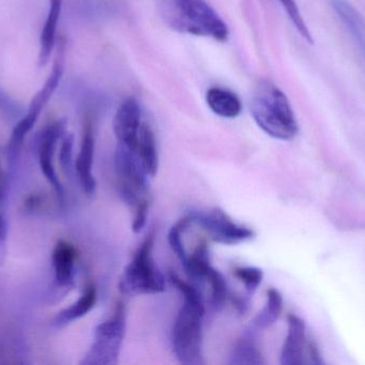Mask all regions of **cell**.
<instances>
[{"mask_svg":"<svg viewBox=\"0 0 365 365\" xmlns=\"http://www.w3.org/2000/svg\"><path fill=\"white\" fill-rule=\"evenodd\" d=\"M169 281L182 294V304L178 313L171 332L173 353L180 364H204L203 319L205 306L197 287L185 282L178 274H169Z\"/></svg>","mask_w":365,"mask_h":365,"instance_id":"cell-1","label":"cell"},{"mask_svg":"<svg viewBox=\"0 0 365 365\" xmlns=\"http://www.w3.org/2000/svg\"><path fill=\"white\" fill-rule=\"evenodd\" d=\"M165 25L179 34L227 42L230 30L206 0H154Z\"/></svg>","mask_w":365,"mask_h":365,"instance_id":"cell-2","label":"cell"},{"mask_svg":"<svg viewBox=\"0 0 365 365\" xmlns=\"http://www.w3.org/2000/svg\"><path fill=\"white\" fill-rule=\"evenodd\" d=\"M251 115L259 129L272 139L292 141L299 133V124L287 94L268 79L255 86L250 102Z\"/></svg>","mask_w":365,"mask_h":365,"instance_id":"cell-3","label":"cell"},{"mask_svg":"<svg viewBox=\"0 0 365 365\" xmlns=\"http://www.w3.org/2000/svg\"><path fill=\"white\" fill-rule=\"evenodd\" d=\"M115 175L120 195L124 203L134 211L132 231L140 233L147 224L149 216V176L139 163L134 151L118 144L115 148Z\"/></svg>","mask_w":365,"mask_h":365,"instance_id":"cell-4","label":"cell"},{"mask_svg":"<svg viewBox=\"0 0 365 365\" xmlns=\"http://www.w3.org/2000/svg\"><path fill=\"white\" fill-rule=\"evenodd\" d=\"M153 248L154 234H150L120 279L119 289L124 295H153L166 291V278L154 264Z\"/></svg>","mask_w":365,"mask_h":365,"instance_id":"cell-5","label":"cell"},{"mask_svg":"<svg viewBox=\"0 0 365 365\" xmlns=\"http://www.w3.org/2000/svg\"><path fill=\"white\" fill-rule=\"evenodd\" d=\"M125 321L124 309L119 306L110 319L101 323L94 331L93 343L81 364H117L125 336Z\"/></svg>","mask_w":365,"mask_h":365,"instance_id":"cell-6","label":"cell"},{"mask_svg":"<svg viewBox=\"0 0 365 365\" xmlns=\"http://www.w3.org/2000/svg\"><path fill=\"white\" fill-rule=\"evenodd\" d=\"M63 51L60 49L48 79H46L43 87L36 92V96L32 99L25 117L21 118L13 129L12 135H11L8 145L9 156L12 160H14L19 156V150H21L26 135L34 128L36 120L40 117L41 113L44 109L45 105L55 94L56 89H57L60 81H61L62 75H63Z\"/></svg>","mask_w":365,"mask_h":365,"instance_id":"cell-7","label":"cell"},{"mask_svg":"<svg viewBox=\"0 0 365 365\" xmlns=\"http://www.w3.org/2000/svg\"><path fill=\"white\" fill-rule=\"evenodd\" d=\"M188 214L192 223L201 227L217 244L235 246L248 241L255 236L252 229L234 222L220 208L195 210Z\"/></svg>","mask_w":365,"mask_h":365,"instance_id":"cell-8","label":"cell"},{"mask_svg":"<svg viewBox=\"0 0 365 365\" xmlns=\"http://www.w3.org/2000/svg\"><path fill=\"white\" fill-rule=\"evenodd\" d=\"M66 120L59 119L48 124L43 131L42 136L38 145V163H40L41 171L44 174L47 181L53 186V190L57 193L60 201H64V190L61 186L59 178L56 174L53 166V154H55L56 146L58 141L66 132Z\"/></svg>","mask_w":365,"mask_h":365,"instance_id":"cell-9","label":"cell"},{"mask_svg":"<svg viewBox=\"0 0 365 365\" xmlns=\"http://www.w3.org/2000/svg\"><path fill=\"white\" fill-rule=\"evenodd\" d=\"M143 124V111L137 99L133 96L125 99L113 116V134L118 144L133 149Z\"/></svg>","mask_w":365,"mask_h":365,"instance_id":"cell-10","label":"cell"},{"mask_svg":"<svg viewBox=\"0 0 365 365\" xmlns=\"http://www.w3.org/2000/svg\"><path fill=\"white\" fill-rule=\"evenodd\" d=\"M306 324L300 317L291 314L287 317V336L281 349L280 364L302 365L307 364L311 343L307 342Z\"/></svg>","mask_w":365,"mask_h":365,"instance_id":"cell-11","label":"cell"},{"mask_svg":"<svg viewBox=\"0 0 365 365\" xmlns=\"http://www.w3.org/2000/svg\"><path fill=\"white\" fill-rule=\"evenodd\" d=\"M94 150H96V141H94L93 126L89 119L86 120L83 126V139H81V149L77 156L75 167H76L77 177L83 193L91 197L96 194V180L93 175Z\"/></svg>","mask_w":365,"mask_h":365,"instance_id":"cell-12","label":"cell"},{"mask_svg":"<svg viewBox=\"0 0 365 365\" xmlns=\"http://www.w3.org/2000/svg\"><path fill=\"white\" fill-rule=\"evenodd\" d=\"M77 251L70 242L59 240L53 252V266L58 286L71 287L74 284Z\"/></svg>","mask_w":365,"mask_h":365,"instance_id":"cell-13","label":"cell"},{"mask_svg":"<svg viewBox=\"0 0 365 365\" xmlns=\"http://www.w3.org/2000/svg\"><path fill=\"white\" fill-rule=\"evenodd\" d=\"M338 16L346 28L360 55L365 60V21L349 0H330Z\"/></svg>","mask_w":365,"mask_h":365,"instance_id":"cell-14","label":"cell"},{"mask_svg":"<svg viewBox=\"0 0 365 365\" xmlns=\"http://www.w3.org/2000/svg\"><path fill=\"white\" fill-rule=\"evenodd\" d=\"M206 104L215 115L225 119H234L242 114V103L237 94L227 88H208L205 94Z\"/></svg>","mask_w":365,"mask_h":365,"instance_id":"cell-15","label":"cell"},{"mask_svg":"<svg viewBox=\"0 0 365 365\" xmlns=\"http://www.w3.org/2000/svg\"><path fill=\"white\" fill-rule=\"evenodd\" d=\"M132 150L147 175L154 177L158 171V150L155 135L150 124L143 122L136 145Z\"/></svg>","mask_w":365,"mask_h":365,"instance_id":"cell-16","label":"cell"},{"mask_svg":"<svg viewBox=\"0 0 365 365\" xmlns=\"http://www.w3.org/2000/svg\"><path fill=\"white\" fill-rule=\"evenodd\" d=\"M62 0H48V11L40 36L38 64L44 66L51 59L57 40V28L61 15Z\"/></svg>","mask_w":365,"mask_h":365,"instance_id":"cell-17","label":"cell"},{"mask_svg":"<svg viewBox=\"0 0 365 365\" xmlns=\"http://www.w3.org/2000/svg\"><path fill=\"white\" fill-rule=\"evenodd\" d=\"M257 330L249 326L242 338L233 349L230 364L235 365H261L264 364L261 351L257 349L255 338Z\"/></svg>","mask_w":365,"mask_h":365,"instance_id":"cell-18","label":"cell"},{"mask_svg":"<svg viewBox=\"0 0 365 365\" xmlns=\"http://www.w3.org/2000/svg\"><path fill=\"white\" fill-rule=\"evenodd\" d=\"M96 302H98V289H96V285H88L83 291V295L78 298L77 301L59 313L56 321L58 325H66V324L77 321L91 312L92 309L96 306Z\"/></svg>","mask_w":365,"mask_h":365,"instance_id":"cell-19","label":"cell"},{"mask_svg":"<svg viewBox=\"0 0 365 365\" xmlns=\"http://www.w3.org/2000/svg\"><path fill=\"white\" fill-rule=\"evenodd\" d=\"M283 309L282 295L276 289H269L266 293V304L253 319L251 327L259 330L272 327L280 317Z\"/></svg>","mask_w":365,"mask_h":365,"instance_id":"cell-20","label":"cell"},{"mask_svg":"<svg viewBox=\"0 0 365 365\" xmlns=\"http://www.w3.org/2000/svg\"><path fill=\"white\" fill-rule=\"evenodd\" d=\"M190 224H192V221H191L190 216L187 214V216H185L181 220L178 221V222L171 227L168 234V242L169 244H170V248L173 249V252L179 257L182 264H184L185 261H186L187 257H188V254H187L186 250H185L182 236V234L185 233V231H186L187 227Z\"/></svg>","mask_w":365,"mask_h":365,"instance_id":"cell-21","label":"cell"},{"mask_svg":"<svg viewBox=\"0 0 365 365\" xmlns=\"http://www.w3.org/2000/svg\"><path fill=\"white\" fill-rule=\"evenodd\" d=\"M279 4L283 6L285 12H287V16L291 19L292 24H293L295 29L297 30L298 34L307 41V42L313 44L314 40H313L312 34H311L310 30H309L308 25L304 21V16L300 13L299 6L296 4L295 0H278Z\"/></svg>","mask_w":365,"mask_h":365,"instance_id":"cell-22","label":"cell"},{"mask_svg":"<svg viewBox=\"0 0 365 365\" xmlns=\"http://www.w3.org/2000/svg\"><path fill=\"white\" fill-rule=\"evenodd\" d=\"M234 276L240 283H242L247 294L251 296L262 284L264 272L257 267H238L234 270Z\"/></svg>","mask_w":365,"mask_h":365,"instance_id":"cell-23","label":"cell"},{"mask_svg":"<svg viewBox=\"0 0 365 365\" xmlns=\"http://www.w3.org/2000/svg\"><path fill=\"white\" fill-rule=\"evenodd\" d=\"M73 146H74L73 134L63 135L61 148H60V163L66 171L70 169L71 163H72Z\"/></svg>","mask_w":365,"mask_h":365,"instance_id":"cell-24","label":"cell"},{"mask_svg":"<svg viewBox=\"0 0 365 365\" xmlns=\"http://www.w3.org/2000/svg\"><path fill=\"white\" fill-rule=\"evenodd\" d=\"M0 111L9 118H15L21 115V107L11 96L0 89Z\"/></svg>","mask_w":365,"mask_h":365,"instance_id":"cell-25","label":"cell"},{"mask_svg":"<svg viewBox=\"0 0 365 365\" xmlns=\"http://www.w3.org/2000/svg\"><path fill=\"white\" fill-rule=\"evenodd\" d=\"M2 197H4V193L0 190V203H1ZM6 235H8V229H6V220L0 211V242L6 241Z\"/></svg>","mask_w":365,"mask_h":365,"instance_id":"cell-26","label":"cell"}]
</instances>
